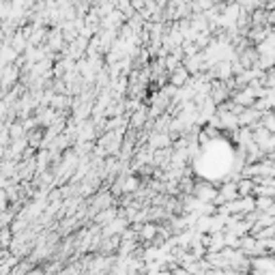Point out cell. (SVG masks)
Returning a JSON list of instances; mask_svg holds the SVG:
<instances>
[{
  "mask_svg": "<svg viewBox=\"0 0 275 275\" xmlns=\"http://www.w3.org/2000/svg\"><path fill=\"white\" fill-rule=\"evenodd\" d=\"M256 0H239V7H243V9H254L256 7Z\"/></svg>",
  "mask_w": 275,
  "mask_h": 275,
  "instance_id": "cell-1",
  "label": "cell"
}]
</instances>
